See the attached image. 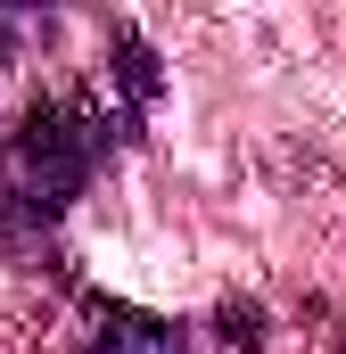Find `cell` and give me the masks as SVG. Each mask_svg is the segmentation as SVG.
<instances>
[{
    "mask_svg": "<svg viewBox=\"0 0 346 354\" xmlns=\"http://www.w3.org/2000/svg\"><path fill=\"white\" fill-rule=\"evenodd\" d=\"M215 338H223L231 354H256L264 346V305H239V297H231V305L215 313Z\"/></svg>",
    "mask_w": 346,
    "mask_h": 354,
    "instance_id": "3",
    "label": "cell"
},
{
    "mask_svg": "<svg viewBox=\"0 0 346 354\" xmlns=\"http://www.w3.org/2000/svg\"><path fill=\"white\" fill-rule=\"evenodd\" d=\"M75 354H190V330L165 322V313H149V305H116V297H99Z\"/></svg>",
    "mask_w": 346,
    "mask_h": 354,
    "instance_id": "2",
    "label": "cell"
},
{
    "mask_svg": "<svg viewBox=\"0 0 346 354\" xmlns=\"http://www.w3.org/2000/svg\"><path fill=\"white\" fill-rule=\"evenodd\" d=\"M116 124L99 107V91H50L17 115L8 132V223H58L75 198L91 189V174L107 165Z\"/></svg>",
    "mask_w": 346,
    "mask_h": 354,
    "instance_id": "1",
    "label": "cell"
}]
</instances>
